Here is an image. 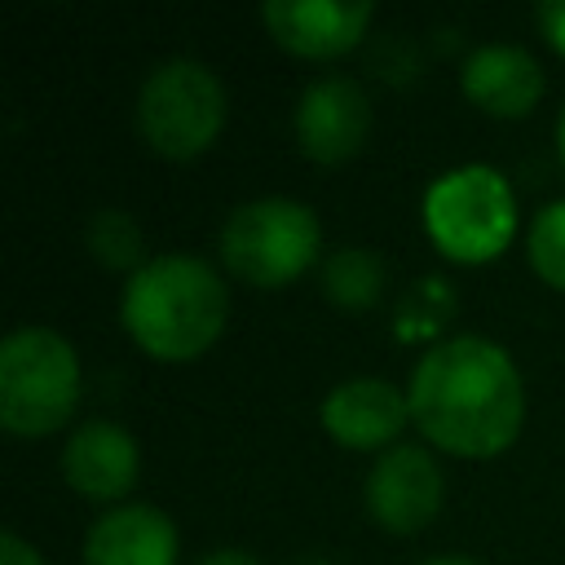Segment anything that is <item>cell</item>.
I'll return each instance as SVG.
<instances>
[{"label": "cell", "instance_id": "22", "mask_svg": "<svg viewBox=\"0 0 565 565\" xmlns=\"http://www.w3.org/2000/svg\"><path fill=\"white\" fill-rule=\"evenodd\" d=\"M556 150H561V168H565V106L556 115Z\"/></svg>", "mask_w": 565, "mask_h": 565}, {"label": "cell", "instance_id": "6", "mask_svg": "<svg viewBox=\"0 0 565 565\" xmlns=\"http://www.w3.org/2000/svg\"><path fill=\"white\" fill-rule=\"evenodd\" d=\"M225 84L221 75L203 62V57H163L146 71L141 88H137V106H132V124L137 137L163 154V159H194L203 154L221 128H225Z\"/></svg>", "mask_w": 565, "mask_h": 565}, {"label": "cell", "instance_id": "1", "mask_svg": "<svg viewBox=\"0 0 565 565\" xmlns=\"http://www.w3.org/2000/svg\"><path fill=\"white\" fill-rule=\"evenodd\" d=\"M406 402L424 441L459 459L508 450L525 424V384L512 353L477 331L428 344L411 366Z\"/></svg>", "mask_w": 565, "mask_h": 565}, {"label": "cell", "instance_id": "17", "mask_svg": "<svg viewBox=\"0 0 565 565\" xmlns=\"http://www.w3.org/2000/svg\"><path fill=\"white\" fill-rule=\"evenodd\" d=\"M525 256H530V269H534L552 291H565V199H547V203L530 216Z\"/></svg>", "mask_w": 565, "mask_h": 565}, {"label": "cell", "instance_id": "16", "mask_svg": "<svg viewBox=\"0 0 565 565\" xmlns=\"http://www.w3.org/2000/svg\"><path fill=\"white\" fill-rule=\"evenodd\" d=\"M84 247L102 269H119V274H137L150 260L146 256V230L124 207H97L84 225Z\"/></svg>", "mask_w": 565, "mask_h": 565}, {"label": "cell", "instance_id": "5", "mask_svg": "<svg viewBox=\"0 0 565 565\" xmlns=\"http://www.w3.org/2000/svg\"><path fill=\"white\" fill-rule=\"evenodd\" d=\"M322 221L305 199L291 194H260L225 212L216 252L221 265L260 291L287 287L318 265Z\"/></svg>", "mask_w": 565, "mask_h": 565}, {"label": "cell", "instance_id": "4", "mask_svg": "<svg viewBox=\"0 0 565 565\" xmlns=\"http://www.w3.org/2000/svg\"><path fill=\"white\" fill-rule=\"evenodd\" d=\"M84 371L75 344L40 322L0 340V428L13 437H49L79 406Z\"/></svg>", "mask_w": 565, "mask_h": 565}, {"label": "cell", "instance_id": "10", "mask_svg": "<svg viewBox=\"0 0 565 565\" xmlns=\"http://www.w3.org/2000/svg\"><path fill=\"white\" fill-rule=\"evenodd\" d=\"M318 424L335 446L380 455L397 446V433L411 424V402L406 388H397L384 375H349L322 393Z\"/></svg>", "mask_w": 565, "mask_h": 565}, {"label": "cell", "instance_id": "9", "mask_svg": "<svg viewBox=\"0 0 565 565\" xmlns=\"http://www.w3.org/2000/svg\"><path fill=\"white\" fill-rule=\"evenodd\" d=\"M57 468H62V481L79 499L115 508V503H128L124 494H132L141 477V446L119 419L93 415L66 433Z\"/></svg>", "mask_w": 565, "mask_h": 565}, {"label": "cell", "instance_id": "3", "mask_svg": "<svg viewBox=\"0 0 565 565\" xmlns=\"http://www.w3.org/2000/svg\"><path fill=\"white\" fill-rule=\"evenodd\" d=\"M419 221L446 260L486 265L516 238V190L494 163H455L424 185Z\"/></svg>", "mask_w": 565, "mask_h": 565}, {"label": "cell", "instance_id": "20", "mask_svg": "<svg viewBox=\"0 0 565 565\" xmlns=\"http://www.w3.org/2000/svg\"><path fill=\"white\" fill-rule=\"evenodd\" d=\"M199 565H260V561L252 552H243V547H216V552L199 556Z\"/></svg>", "mask_w": 565, "mask_h": 565}, {"label": "cell", "instance_id": "7", "mask_svg": "<svg viewBox=\"0 0 565 565\" xmlns=\"http://www.w3.org/2000/svg\"><path fill=\"white\" fill-rule=\"evenodd\" d=\"M446 477L433 459L428 441H397L371 459L362 499L380 530L388 534H415L441 512Z\"/></svg>", "mask_w": 565, "mask_h": 565}, {"label": "cell", "instance_id": "14", "mask_svg": "<svg viewBox=\"0 0 565 565\" xmlns=\"http://www.w3.org/2000/svg\"><path fill=\"white\" fill-rule=\"evenodd\" d=\"M318 282H322V291H327L331 305H340L349 313H362V309L380 305L384 282H388V265H384L380 252L349 243V247H335V252L322 256Z\"/></svg>", "mask_w": 565, "mask_h": 565}, {"label": "cell", "instance_id": "23", "mask_svg": "<svg viewBox=\"0 0 565 565\" xmlns=\"http://www.w3.org/2000/svg\"><path fill=\"white\" fill-rule=\"evenodd\" d=\"M296 565H335V561H327V556H305V561H296Z\"/></svg>", "mask_w": 565, "mask_h": 565}, {"label": "cell", "instance_id": "19", "mask_svg": "<svg viewBox=\"0 0 565 565\" xmlns=\"http://www.w3.org/2000/svg\"><path fill=\"white\" fill-rule=\"evenodd\" d=\"M534 18H539L547 44H552L556 53H565V0H543V4L534 9Z\"/></svg>", "mask_w": 565, "mask_h": 565}, {"label": "cell", "instance_id": "15", "mask_svg": "<svg viewBox=\"0 0 565 565\" xmlns=\"http://www.w3.org/2000/svg\"><path fill=\"white\" fill-rule=\"evenodd\" d=\"M459 309V296L455 287L441 278V274H419L393 305V335L402 344H437L441 327L450 322V313Z\"/></svg>", "mask_w": 565, "mask_h": 565}, {"label": "cell", "instance_id": "8", "mask_svg": "<svg viewBox=\"0 0 565 565\" xmlns=\"http://www.w3.org/2000/svg\"><path fill=\"white\" fill-rule=\"evenodd\" d=\"M291 128H296V146L305 159L335 168L349 163L371 132V97L353 75H313L291 110Z\"/></svg>", "mask_w": 565, "mask_h": 565}, {"label": "cell", "instance_id": "12", "mask_svg": "<svg viewBox=\"0 0 565 565\" xmlns=\"http://www.w3.org/2000/svg\"><path fill=\"white\" fill-rule=\"evenodd\" d=\"M459 88L477 110H486L494 119H521L543 102L547 79H543L539 57L525 44L490 40L463 57Z\"/></svg>", "mask_w": 565, "mask_h": 565}, {"label": "cell", "instance_id": "11", "mask_svg": "<svg viewBox=\"0 0 565 565\" xmlns=\"http://www.w3.org/2000/svg\"><path fill=\"white\" fill-rule=\"evenodd\" d=\"M375 18L371 0H265L260 22L296 57H340L366 40Z\"/></svg>", "mask_w": 565, "mask_h": 565}, {"label": "cell", "instance_id": "2", "mask_svg": "<svg viewBox=\"0 0 565 565\" xmlns=\"http://www.w3.org/2000/svg\"><path fill=\"white\" fill-rule=\"evenodd\" d=\"M230 318L225 278L194 252H159L124 278L119 322L128 340L154 362L203 358Z\"/></svg>", "mask_w": 565, "mask_h": 565}, {"label": "cell", "instance_id": "21", "mask_svg": "<svg viewBox=\"0 0 565 565\" xmlns=\"http://www.w3.org/2000/svg\"><path fill=\"white\" fill-rule=\"evenodd\" d=\"M419 565H481V561L477 556H463V552H437V556H428Z\"/></svg>", "mask_w": 565, "mask_h": 565}, {"label": "cell", "instance_id": "18", "mask_svg": "<svg viewBox=\"0 0 565 565\" xmlns=\"http://www.w3.org/2000/svg\"><path fill=\"white\" fill-rule=\"evenodd\" d=\"M0 565H44V556H40V547L26 543L18 530H4V534H0Z\"/></svg>", "mask_w": 565, "mask_h": 565}, {"label": "cell", "instance_id": "13", "mask_svg": "<svg viewBox=\"0 0 565 565\" xmlns=\"http://www.w3.org/2000/svg\"><path fill=\"white\" fill-rule=\"evenodd\" d=\"M177 525L154 503H115L84 534V565H177Z\"/></svg>", "mask_w": 565, "mask_h": 565}]
</instances>
